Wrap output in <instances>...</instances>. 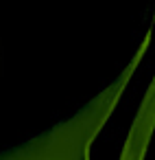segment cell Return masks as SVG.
<instances>
[{"instance_id": "obj_1", "label": "cell", "mask_w": 155, "mask_h": 160, "mask_svg": "<svg viewBox=\"0 0 155 160\" xmlns=\"http://www.w3.org/2000/svg\"><path fill=\"white\" fill-rule=\"evenodd\" d=\"M153 127H155V83L151 86V90H148V94L142 103V110H140V114L133 123V129L129 134L122 160H144L146 145H148Z\"/></svg>"}]
</instances>
